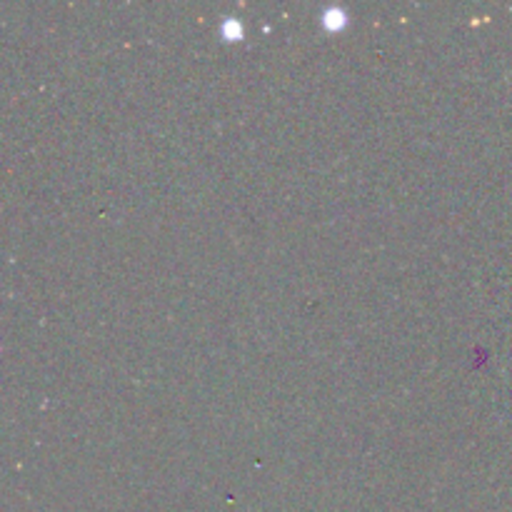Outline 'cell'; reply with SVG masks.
Listing matches in <instances>:
<instances>
[{"label": "cell", "mask_w": 512, "mask_h": 512, "mask_svg": "<svg viewBox=\"0 0 512 512\" xmlns=\"http://www.w3.org/2000/svg\"><path fill=\"white\" fill-rule=\"evenodd\" d=\"M320 23H323V28L328 30H340L345 28V23H348V15H345L343 8H328L323 13V18H320Z\"/></svg>", "instance_id": "cell-1"}, {"label": "cell", "mask_w": 512, "mask_h": 512, "mask_svg": "<svg viewBox=\"0 0 512 512\" xmlns=\"http://www.w3.org/2000/svg\"><path fill=\"white\" fill-rule=\"evenodd\" d=\"M220 30H223V35H225V38H228V40H235V38H240V35H243V28H240L238 23H233V18L225 20L223 28H220Z\"/></svg>", "instance_id": "cell-2"}]
</instances>
